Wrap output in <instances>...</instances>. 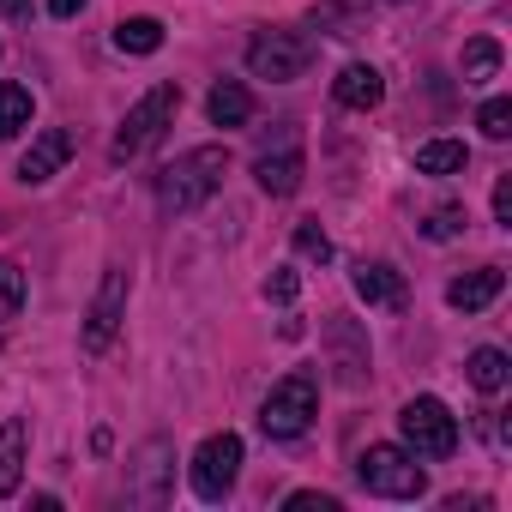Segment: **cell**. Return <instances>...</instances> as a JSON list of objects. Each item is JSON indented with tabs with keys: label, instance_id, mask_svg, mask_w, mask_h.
I'll return each instance as SVG.
<instances>
[{
	"label": "cell",
	"instance_id": "obj_7",
	"mask_svg": "<svg viewBox=\"0 0 512 512\" xmlns=\"http://www.w3.org/2000/svg\"><path fill=\"white\" fill-rule=\"evenodd\" d=\"M235 476H241V434H211L199 452H193V464H187V482H193V494L199 500H229V488H235Z\"/></svg>",
	"mask_w": 512,
	"mask_h": 512
},
{
	"label": "cell",
	"instance_id": "obj_6",
	"mask_svg": "<svg viewBox=\"0 0 512 512\" xmlns=\"http://www.w3.org/2000/svg\"><path fill=\"white\" fill-rule=\"evenodd\" d=\"M247 67H253V79L290 85V79H302L314 67V43L296 37V31H260V37L247 43Z\"/></svg>",
	"mask_w": 512,
	"mask_h": 512
},
{
	"label": "cell",
	"instance_id": "obj_15",
	"mask_svg": "<svg viewBox=\"0 0 512 512\" xmlns=\"http://www.w3.org/2000/svg\"><path fill=\"white\" fill-rule=\"evenodd\" d=\"M332 97H338L344 109H362V115H368V109H380L386 85H380V73H374V67H362V61H356V67H344V73H338Z\"/></svg>",
	"mask_w": 512,
	"mask_h": 512
},
{
	"label": "cell",
	"instance_id": "obj_21",
	"mask_svg": "<svg viewBox=\"0 0 512 512\" xmlns=\"http://www.w3.org/2000/svg\"><path fill=\"white\" fill-rule=\"evenodd\" d=\"M115 49L121 55H157L163 49V25L157 19H121L115 25Z\"/></svg>",
	"mask_w": 512,
	"mask_h": 512
},
{
	"label": "cell",
	"instance_id": "obj_24",
	"mask_svg": "<svg viewBox=\"0 0 512 512\" xmlns=\"http://www.w3.org/2000/svg\"><path fill=\"white\" fill-rule=\"evenodd\" d=\"M476 127H482L488 139H506V133H512V97H488L482 115H476Z\"/></svg>",
	"mask_w": 512,
	"mask_h": 512
},
{
	"label": "cell",
	"instance_id": "obj_8",
	"mask_svg": "<svg viewBox=\"0 0 512 512\" xmlns=\"http://www.w3.org/2000/svg\"><path fill=\"white\" fill-rule=\"evenodd\" d=\"M121 320H127V272H109L103 290H97V302H91V314H85V338H79V344H85L91 356H103V350L115 344Z\"/></svg>",
	"mask_w": 512,
	"mask_h": 512
},
{
	"label": "cell",
	"instance_id": "obj_23",
	"mask_svg": "<svg viewBox=\"0 0 512 512\" xmlns=\"http://www.w3.org/2000/svg\"><path fill=\"white\" fill-rule=\"evenodd\" d=\"M19 308H25V272L13 260H0V326L19 320Z\"/></svg>",
	"mask_w": 512,
	"mask_h": 512
},
{
	"label": "cell",
	"instance_id": "obj_27",
	"mask_svg": "<svg viewBox=\"0 0 512 512\" xmlns=\"http://www.w3.org/2000/svg\"><path fill=\"white\" fill-rule=\"evenodd\" d=\"M284 506H290V512H338V500H332V494H314V488H296Z\"/></svg>",
	"mask_w": 512,
	"mask_h": 512
},
{
	"label": "cell",
	"instance_id": "obj_14",
	"mask_svg": "<svg viewBox=\"0 0 512 512\" xmlns=\"http://www.w3.org/2000/svg\"><path fill=\"white\" fill-rule=\"evenodd\" d=\"M25 482V416H7L0 422V500L19 494Z\"/></svg>",
	"mask_w": 512,
	"mask_h": 512
},
{
	"label": "cell",
	"instance_id": "obj_31",
	"mask_svg": "<svg viewBox=\"0 0 512 512\" xmlns=\"http://www.w3.org/2000/svg\"><path fill=\"white\" fill-rule=\"evenodd\" d=\"M79 7H85V0H49V13H55V19H73Z\"/></svg>",
	"mask_w": 512,
	"mask_h": 512
},
{
	"label": "cell",
	"instance_id": "obj_5",
	"mask_svg": "<svg viewBox=\"0 0 512 512\" xmlns=\"http://www.w3.org/2000/svg\"><path fill=\"white\" fill-rule=\"evenodd\" d=\"M398 434L416 458H452L458 452V416L440 398H410L398 410Z\"/></svg>",
	"mask_w": 512,
	"mask_h": 512
},
{
	"label": "cell",
	"instance_id": "obj_1",
	"mask_svg": "<svg viewBox=\"0 0 512 512\" xmlns=\"http://www.w3.org/2000/svg\"><path fill=\"white\" fill-rule=\"evenodd\" d=\"M223 175H229V145H193V151H181L157 175V205L169 217H187V211H199L223 187Z\"/></svg>",
	"mask_w": 512,
	"mask_h": 512
},
{
	"label": "cell",
	"instance_id": "obj_3",
	"mask_svg": "<svg viewBox=\"0 0 512 512\" xmlns=\"http://www.w3.org/2000/svg\"><path fill=\"white\" fill-rule=\"evenodd\" d=\"M314 410H320L314 374H284L260 404V428H266V440H302L314 428Z\"/></svg>",
	"mask_w": 512,
	"mask_h": 512
},
{
	"label": "cell",
	"instance_id": "obj_2",
	"mask_svg": "<svg viewBox=\"0 0 512 512\" xmlns=\"http://www.w3.org/2000/svg\"><path fill=\"white\" fill-rule=\"evenodd\" d=\"M356 482L368 494H380V500H422L428 494V470L404 446H368L356 458Z\"/></svg>",
	"mask_w": 512,
	"mask_h": 512
},
{
	"label": "cell",
	"instance_id": "obj_25",
	"mask_svg": "<svg viewBox=\"0 0 512 512\" xmlns=\"http://www.w3.org/2000/svg\"><path fill=\"white\" fill-rule=\"evenodd\" d=\"M296 253H302V260H332V241H326V229L320 223H296Z\"/></svg>",
	"mask_w": 512,
	"mask_h": 512
},
{
	"label": "cell",
	"instance_id": "obj_22",
	"mask_svg": "<svg viewBox=\"0 0 512 512\" xmlns=\"http://www.w3.org/2000/svg\"><path fill=\"white\" fill-rule=\"evenodd\" d=\"M458 67H464V85H488V79L500 73V43H494V37H470Z\"/></svg>",
	"mask_w": 512,
	"mask_h": 512
},
{
	"label": "cell",
	"instance_id": "obj_26",
	"mask_svg": "<svg viewBox=\"0 0 512 512\" xmlns=\"http://www.w3.org/2000/svg\"><path fill=\"white\" fill-rule=\"evenodd\" d=\"M458 229H464V211H458V205H440V211L428 217V235H434V241H446V235H458Z\"/></svg>",
	"mask_w": 512,
	"mask_h": 512
},
{
	"label": "cell",
	"instance_id": "obj_12",
	"mask_svg": "<svg viewBox=\"0 0 512 512\" xmlns=\"http://www.w3.org/2000/svg\"><path fill=\"white\" fill-rule=\"evenodd\" d=\"M356 296H362L368 308H404V302H410L404 278H398L392 266H380V260H362V266H356Z\"/></svg>",
	"mask_w": 512,
	"mask_h": 512
},
{
	"label": "cell",
	"instance_id": "obj_13",
	"mask_svg": "<svg viewBox=\"0 0 512 512\" xmlns=\"http://www.w3.org/2000/svg\"><path fill=\"white\" fill-rule=\"evenodd\" d=\"M500 290H506V272H500V266H482V272H464V278H452L446 302H452L458 314H482V308H488Z\"/></svg>",
	"mask_w": 512,
	"mask_h": 512
},
{
	"label": "cell",
	"instance_id": "obj_16",
	"mask_svg": "<svg viewBox=\"0 0 512 512\" xmlns=\"http://www.w3.org/2000/svg\"><path fill=\"white\" fill-rule=\"evenodd\" d=\"M205 115H211V127H247V121H253V97H247V85H235V79L211 85Z\"/></svg>",
	"mask_w": 512,
	"mask_h": 512
},
{
	"label": "cell",
	"instance_id": "obj_30",
	"mask_svg": "<svg viewBox=\"0 0 512 512\" xmlns=\"http://www.w3.org/2000/svg\"><path fill=\"white\" fill-rule=\"evenodd\" d=\"M0 13H7V19H31V0H0Z\"/></svg>",
	"mask_w": 512,
	"mask_h": 512
},
{
	"label": "cell",
	"instance_id": "obj_18",
	"mask_svg": "<svg viewBox=\"0 0 512 512\" xmlns=\"http://www.w3.org/2000/svg\"><path fill=\"white\" fill-rule=\"evenodd\" d=\"M464 163H470L464 139H428V145H416V175H458Z\"/></svg>",
	"mask_w": 512,
	"mask_h": 512
},
{
	"label": "cell",
	"instance_id": "obj_20",
	"mask_svg": "<svg viewBox=\"0 0 512 512\" xmlns=\"http://www.w3.org/2000/svg\"><path fill=\"white\" fill-rule=\"evenodd\" d=\"M25 127H31V91L0 79V139H19Z\"/></svg>",
	"mask_w": 512,
	"mask_h": 512
},
{
	"label": "cell",
	"instance_id": "obj_19",
	"mask_svg": "<svg viewBox=\"0 0 512 512\" xmlns=\"http://www.w3.org/2000/svg\"><path fill=\"white\" fill-rule=\"evenodd\" d=\"M464 368H470V386H476V392H500V386L512 380L506 350H488V344H482V350H470V362H464Z\"/></svg>",
	"mask_w": 512,
	"mask_h": 512
},
{
	"label": "cell",
	"instance_id": "obj_9",
	"mask_svg": "<svg viewBox=\"0 0 512 512\" xmlns=\"http://www.w3.org/2000/svg\"><path fill=\"white\" fill-rule=\"evenodd\" d=\"M302 175H308V157H302V139H296V133H284L278 151L266 145L260 157H253V181H260L272 199H290V193L302 187Z\"/></svg>",
	"mask_w": 512,
	"mask_h": 512
},
{
	"label": "cell",
	"instance_id": "obj_17",
	"mask_svg": "<svg viewBox=\"0 0 512 512\" xmlns=\"http://www.w3.org/2000/svg\"><path fill=\"white\" fill-rule=\"evenodd\" d=\"M163 458H169L163 440H151V446L139 452V482L127 488V500H139V506H163Z\"/></svg>",
	"mask_w": 512,
	"mask_h": 512
},
{
	"label": "cell",
	"instance_id": "obj_10",
	"mask_svg": "<svg viewBox=\"0 0 512 512\" xmlns=\"http://www.w3.org/2000/svg\"><path fill=\"white\" fill-rule=\"evenodd\" d=\"M67 157H73V133H67V127H43V133L31 139V151L19 157V181H25V187H43L49 175H61Z\"/></svg>",
	"mask_w": 512,
	"mask_h": 512
},
{
	"label": "cell",
	"instance_id": "obj_4",
	"mask_svg": "<svg viewBox=\"0 0 512 512\" xmlns=\"http://www.w3.org/2000/svg\"><path fill=\"white\" fill-rule=\"evenodd\" d=\"M175 109H181V85H157V91H145V97L127 109V121H121V133H115V145H109V157L127 163V157L151 151V145L163 139V127L175 121Z\"/></svg>",
	"mask_w": 512,
	"mask_h": 512
},
{
	"label": "cell",
	"instance_id": "obj_11",
	"mask_svg": "<svg viewBox=\"0 0 512 512\" xmlns=\"http://www.w3.org/2000/svg\"><path fill=\"white\" fill-rule=\"evenodd\" d=\"M326 344H332V368H338V380H344V386H362V380H368V374H362V368H368V338L338 314V320L326 326Z\"/></svg>",
	"mask_w": 512,
	"mask_h": 512
},
{
	"label": "cell",
	"instance_id": "obj_29",
	"mask_svg": "<svg viewBox=\"0 0 512 512\" xmlns=\"http://www.w3.org/2000/svg\"><path fill=\"white\" fill-rule=\"evenodd\" d=\"M266 296H272V302H296V272H278V278L266 284Z\"/></svg>",
	"mask_w": 512,
	"mask_h": 512
},
{
	"label": "cell",
	"instance_id": "obj_28",
	"mask_svg": "<svg viewBox=\"0 0 512 512\" xmlns=\"http://www.w3.org/2000/svg\"><path fill=\"white\" fill-rule=\"evenodd\" d=\"M494 223H506V229H512V181H506V175L494 181Z\"/></svg>",
	"mask_w": 512,
	"mask_h": 512
}]
</instances>
